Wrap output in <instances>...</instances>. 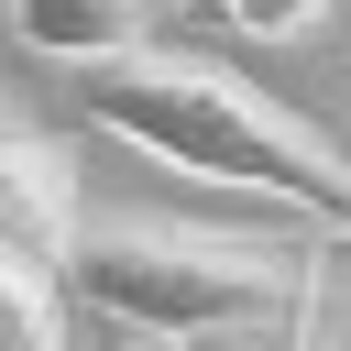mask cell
I'll return each instance as SVG.
<instances>
[{
	"instance_id": "6da1fadb",
	"label": "cell",
	"mask_w": 351,
	"mask_h": 351,
	"mask_svg": "<svg viewBox=\"0 0 351 351\" xmlns=\"http://www.w3.org/2000/svg\"><path fill=\"white\" fill-rule=\"evenodd\" d=\"M77 110L110 143H132V154H154L176 176L252 186V197L307 208L318 230H351V165H340V143L318 121H296L285 99H263L252 77L186 55V44H154L143 33L121 55H88L77 66Z\"/></svg>"
},
{
	"instance_id": "7a4b0ae2",
	"label": "cell",
	"mask_w": 351,
	"mask_h": 351,
	"mask_svg": "<svg viewBox=\"0 0 351 351\" xmlns=\"http://www.w3.org/2000/svg\"><path fill=\"white\" fill-rule=\"evenodd\" d=\"M55 274H66V307H110V318H143L176 340L285 307V296H318L307 230L263 241V230H197V219H154V208H77Z\"/></svg>"
},
{
	"instance_id": "3957f363",
	"label": "cell",
	"mask_w": 351,
	"mask_h": 351,
	"mask_svg": "<svg viewBox=\"0 0 351 351\" xmlns=\"http://www.w3.org/2000/svg\"><path fill=\"white\" fill-rule=\"evenodd\" d=\"M66 230H77V176H66V154H55L44 132L0 121V252L55 263Z\"/></svg>"
},
{
	"instance_id": "277c9868",
	"label": "cell",
	"mask_w": 351,
	"mask_h": 351,
	"mask_svg": "<svg viewBox=\"0 0 351 351\" xmlns=\"http://www.w3.org/2000/svg\"><path fill=\"white\" fill-rule=\"evenodd\" d=\"M154 11H165V0H0V22H11L33 55H55V66H88V55L143 44Z\"/></svg>"
},
{
	"instance_id": "5b68a950",
	"label": "cell",
	"mask_w": 351,
	"mask_h": 351,
	"mask_svg": "<svg viewBox=\"0 0 351 351\" xmlns=\"http://www.w3.org/2000/svg\"><path fill=\"white\" fill-rule=\"evenodd\" d=\"M66 274L33 252H0V351H66Z\"/></svg>"
},
{
	"instance_id": "8992f818",
	"label": "cell",
	"mask_w": 351,
	"mask_h": 351,
	"mask_svg": "<svg viewBox=\"0 0 351 351\" xmlns=\"http://www.w3.org/2000/svg\"><path fill=\"white\" fill-rule=\"evenodd\" d=\"M307 340H318V296H285V307H252V318L186 329L176 351H307Z\"/></svg>"
},
{
	"instance_id": "52a82bcc",
	"label": "cell",
	"mask_w": 351,
	"mask_h": 351,
	"mask_svg": "<svg viewBox=\"0 0 351 351\" xmlns=\"http://www.w3.org/2000/svg\"><path fill=\"white\" fill-rule=\"evenodd\" d=\"M230 33H252V44H296V33H318L329 22V0H208Z\"/></svg>"
},
{
	"instance_id": "ba28073f",
	"label": "cell",
	"mask_w": 351,
	"mask_h": 351,
	"mask_svg": "<svg viewBox=\"0 0 351 351\" xmlns=\"http://www.w3.org/2000/svg\"><path fill=\"white\" fill-rule=\"evenodd\" d=\"M88 329H66V351H176V329H143V318H110V307H77Z\"/></svg>"
},
{
	"instance_id": "9c48e42d",
	"label": "cell",
	"mask_w": 351,
	"mask_h": 351,
	"mask_svg": "<svg viewBox=\"0 0 351 351\" xmlns=\"http://www.w3.org/2000/svg\"><path fill=\"white\" fill-rule=\"evenodd\" d=\"M329 351H351V318H340V329H329Z\"/></svg>"
},
{
	"instance_id": "30bf717a",
	"label": "cell",
	"mask_w": 351,
	"mask_h": 351,
	"mask_svg": "<svg viewBox=\"0 0 351 351\" xmlns=\"http://www.w3.org/2000/svg\"><path fill=\"white\" fill-rule=\"evenodd\" d=\"M176 11H208V0H176Z\"/></svg>"
}]
</instances>
